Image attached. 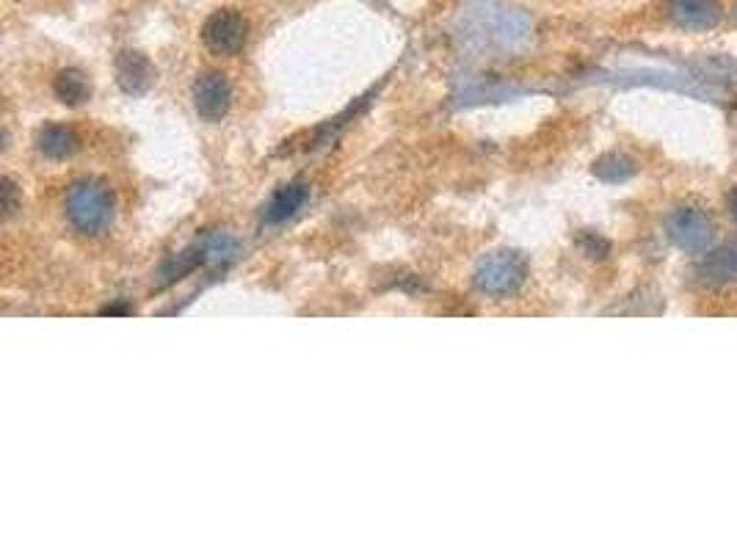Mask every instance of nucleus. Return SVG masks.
Segmentation results:
<instances>
[{"mask_svg":"<svg viewBox=\"0 0 737 552\" xmlns=\"http://www.w3.org/2000/svg\"><path fill=\"white\" fill-rule=\"evenodd\" d=\"M116 199L111 185L103 180H78L67 191V219L83 235H97L114 221Z\"/></svg>","mask_w":737,"mask_h":552,"instance_id":"obj_1","label":"nucleus"},{"mask_svg":"<svg viewBox=\"0 0 737 552\" xmlns=\"http://www.w3.org/2000/svg\"><path fill=\"white\" fill-rule=\"evenodd\" d=\"M528 279V260L519 252H492L475 268V285L489 296H511Z\"/></svg>","mask_w":737,"mask_h":552,"instance_id":"obj_2","label":"nucleus"},{"mask_svg":"<svg viewBox=\"0 0 737 552\" xmlns=\"http://www.w3.org/2000/svg\"><path fill=\"white\" fill-rule=\"evenodd\" d=\"M666 232L671 241L680 246L682 252L702 254L707 246L713 243V219L707 216V210L696 205H680L668 213Z\"/></svg>","mask_w":737,"mask_h":552,"instance_id":"obj_3","label":"nucleus"},{"mask_svg":"<svg viewBox=\"0 0 737 552\" xmlns=\"http://www.w3.org/2000/svg\"><path fill=\"white\" fill-rule=\"evenodd\" d=\"M246 34H249V25L243 20V14L235 9H221V12L210 14L208 23L202 28V39L216 56H235L246 45Z\"/></svg>","mask_w":737,"mask_h":552,"instance_id":"obj_4","label":"nucleus"},{"mask_svg":"<svg viewBox=\"0 0 737 552\" xmlns=\"http://www.w3.org/2000/svg\"><path fill=\"white\" fill-rule=\"evenodd\" d=\"M232 103L230 81L219 72H208L194 83V108L205 122H221Z\"/></svg>","mask_w":737,"mask_h":552,"instance_id":"obj_5","label":"nucleus"},{"mask_svg":"<svg viewBox=\"0 0 737 552\" xmlns=\"http://www.w3.org/2000/svg\"><path fill=\"white\" fill-rule=\"evenodd\" d=\"M666 12L685 31H710L724 14L718 0H666Z\"/></svg>","mask_w":737,"mask_h":552,"instance_id":"obj_6","label":"nucleus"},{"mask_svg":"<svg viewBox=\"0 0 737 552\" xmlns=\"http://www.w3.org/2000/svg\"><path fill=\"white\" fill-rule=\"evenodd\" d=\"M699 279L710 288H724L737 282V241L718 246L699 263Z\"/></svg>","mask_w":737,"mask_h":552,"instance_id":"obj_7","label":"nucleus"},{"mask_svg":"<svg viewBox=\"0 0 737 552\" xmlns=\"http://www.w3.org/2000/svg\"><path fill=\"white\" fill-rule=\"evenodd\" d=\"M152 78H155V69H152L150 58L125 50L116 56V81L122 86V92L127 94H141L150 89Z\"/></svg>","mask_w":737,"mask_h":552,"instance_id":"obj_8","label":"nucleus"},{"mask_svg":"<svg viewBox=\"0 0 737 552\" xmlns=\"http://www.w3.org/2000/svg\"><path fill=\"white\" fill-rule=\"evenodd\" d=\"M36 144H39L42 155L53 158V161H61V158H70L72 152L78 150V136L72 133L70 127L47 125L39 130Z\"/></svg>","mask_w":737,"mask_h":552,"instance_id":"obj_9","label":"nucleus"},{"mask_svg":"<svg viewBox=\"0 0 737 552\" xmlns=\"http://www.w3.org/2000/svg\"><path fill=\"white\" fill-rule=\"evenodd\" d=\"M53 92L64 105H83L92 97V83L83 75L81 69H61L53 81Z\"/></svg>","mask_w":737,"mask_h":552,"instance_id":"obj_10","label":"nucleus"},{"mask_svg":"<svg viewBox=\"0 0 737 552\" xmlns=\"http://www.w3.org/2000/svg\"><path fill=\"white\" fill-rule=\"evenodd\" d=\"M304 202H307V188H304V185L301 183L285 185V188H279L277 194L271 196V202L265 207V221L279 224V221L290 219Z\"/></svg>","mask_w":737,"mask_h":552,"instance_id":"obj_11","label":"nucleus"},{"mask_svg":"<svg viewBox=\"0 0 737 552\" xmlns=\"http://www.w3.org/2000/svg\"><path fill=\"white\" fill-rule=\"evenodd\" d=\"M594 174L605 183H624L635 174V163L619 155V152H611V155H605V158H599L594 163Z\"/></svg>","mask_w":737,"mask_h":552,"instance_id":"obj_12","label":"nucleus"},{"mask_svg":"<svg viewBox=\"0 0 737 552\" xmlns=\"http://www.w3.org/2000/svg\"><path fill=\"white\" fill-rule=\"evenodd\" d=\"M577 246H580V252L588 254L591 260H605L608 257V252H611V243L605 241L602 235H597V232H580L577 235Z\"/></svg>","mask_w":737,"mask_h":552,"instance_id":"obj_13","label":"nucleus"},{"mask_svg":"<svg viewBox=\"0 0 737 552\" xmlns=\"http://www.w3.org/2000/svg\"><path fill=\"white\" fill-rule=\"evenodd\" d=\"M14 210H17V188H14L12 180L6 177V180H3V213L12 216Z\"/></svg>","mask_w":737,"mask_h":552,"instance_id":"obj_14","label":"nucleus"},{"mask_svg":"<svg viewBox=\"0 0 737 552\" xmlns=\"http://www.w3.org/2000/svg\"><path fill=\"white\" fill-rule=\"evenodd\" d=\"M726 205H729V213H732V219L737 221V188L729 191V199H726Z\"/></svg>","mask_w":737,"mask_h":552,"instance_id":"obj_15","label":"nucleus"},{"mask_svg":"<svg viewBox=\"0 0 737 552\" xmlns=\"http://www.w3.org/2000/svg\"><path fill=\"white\" fill-rule=\"evenodd\" d=\"M735 20H737V9H735Z\"/></svg>","mask_w":737,"mask_h":552,"instance_id":"obj_16","label":"nucleus"}]
</instances>
